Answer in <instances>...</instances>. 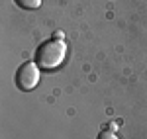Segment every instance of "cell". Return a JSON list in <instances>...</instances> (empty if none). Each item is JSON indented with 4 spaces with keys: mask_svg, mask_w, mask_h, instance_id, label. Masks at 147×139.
I'll list each match as a JSON object with an SVG mask.
<instances>
[{
    "mask_svg": "<svg viewBox=\"0 0 147 139\" xmlns=\"http://www.w3.org/2000/svg\"><path fill=\"white\" fill-rule=\"evenodd\" d=\"M16 4L24 10H35L41 6V0H16Z\"/></svg>",
    "mask_w": 147,
    "mask_h": 139,
    "instance_id": "3957f363",
    "label": "cell"
},
{
    "mask_svg": "<svg viewBox=\"0 0 147 139\" xmlns=\"http://www.w3.org/2000/svg\"><path fill=\"white\" fill-rule=\"evenodd\" d=\"M55 37H57V39H63L65 35H63V32H55Z\"/></svg>",
    "mask_w": 147,
    "mask_h": 139,
    "instance_id": "5b68a950",
    "label": "cell"
},
{
    "mask_svg": "<svg viewBox=\"0 0 147 139\" xmlns=\"http://www.w3.org/2000/svg\"><path fill=\"white\" fill-rule=\"evenodd\" d=\"M39 82V67L37 63H24L16 73V84L20 90H34Z\"/></svg>",
    "mask_w": 147,
    "mask_h": 139,
    "instance_id": "7a4b0ae2",
    "label": "cell"
},
{
    "mask_svg": "<svg viewBox=\"0 0 147 139\" xmlns=\"http://www.w3.org/2000/svg\"><path fill=\"white\" fill-rule=\"evenodd\" d=\"M96 139H118V135L114 131H102V133H98Z\"/></svg>",
    "mask_w": 147,
    "mask_h": 139,
    "instance_id": "277c9868",
    "label": "cell"
},
{
    "mask_svg": "<svg viewBox=\"0 0 147 139\" xmlns=\"http://www.w3.org/2000/svg\"><path fill=\"white\" fill-rule=\"evenodd\" d=\"M65 55H67V43L65 39H47L41 45L37 47L35 51V63L41 71H53L57 69L63 61H65Z\"/></svg>",
    "mask_w": 147,
    "mask_h": 139,
    "instance_id": "6da1fadb",
    "label": "cell"
}]
</instances>
